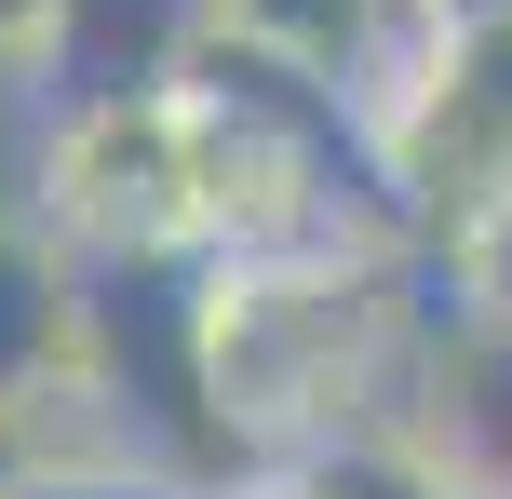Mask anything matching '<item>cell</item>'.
<instances>
[{"instance_id": "cell-7", "label": "cell", "mask_w": 512, "mask_h": 499, "mask_svg": "<svg viewBox=\"0 0 512 499\" xmlns=\"http://www.w3.org/2000/svg\"><path fill=\"white\" fill-rule=\"evenodd\" d=\"M432 41H512V0H405Z\"/></svg>"}, {"instance_id": "cell-6", "label": "cell", "mask_w": 512, "mask_h": 499, "mask_svg": "<svg viewBox=\"0 0 512 499\" xmlns=\"http://www.w3.org/2000/svg\"><path fill=\"white\" fill-rule=\"evenodd\" d=\"M418 270H432V311L445 324H512V189L472 203L445 243H418Z\"/></svg>"}, {"instance_id": "cell-9", "label": "cell", "mask_w": 512, "mask_h": 499, "mask_svg": "<svg viewBox=\"0 0 512 499\" xmlns=\"http://www.w3.org/2000/svg\"><path fill=\"white\" fill-rule=\"evenodd\" d=\"M27 486V432H0V499H14Z\"/></svg>"}, {"instance_id": "cell-5", "label": "cell", "mask_w": 512, "mask_h": 499, "mask_svg": "<svg viewBox=\"0 0 512 499\" xmlns=\"http://www.w3.org/2000/svg\"><path fill=\"white\" fill-rule=\"evenodd\" d=\"M216 14H230V41H270V54H297L324 81H364V54L391 41L405 0H216Z\"/></svg>"}, {"instance_id": "cell-4", "label": "cell", "mask_w": 512, "mask_h": 499, "mask_svg": "<svg viewBox=\"0 0 512 499\" xmlns=\"http://www.w3.org/2000/svg\"><path fill=\"white\" fill-rule=\"evenodd\" d=\"M418 446L472 499H512V324H445L432 311V378H418Z\"/></svg>"}, {"instance_id": "cell-8", "label": "cell", "mask_w": 512, "mask_h": 499, "mask_svg": "<svg viewBox=\"0 0 512 499\" xmlns=\"http://www.w3.org/2000/svg\"><path fill=\"white\" fill-rule=\"evenodd\" d=\"M41 14H54V0H0V81H27V54H41Z\"/></svg>"}, {"instance_id": "cell-3", "label": "cell", "mask_w": 512, "mask_h": 499, "mask_svg": "<svg viewBox=\"0 0 512 499\" xmlns=\"http://www.w3.org/2000/svg\"><path fill=\"white\" fill-rule=\"evenodd\" d=\"M81 392V257L41 216H0V432Z\"/></svg>"}, {"instance_id": "cell-2", "label": "cell", "mask_w": 512, "mask_h": 499, "mask_svg": "<svg viewBox=\"0 0 512 499\" xmlns=\"http://www.w3.org/2000/svg\"><path fill=\"white\" fill-rule=\"evenodd\" d=\"M216 0H54L41 54H27V95L41 122H108V108H162L189 95V68L216 54Z\"/></svg>"}, {"instance_id": "cell-1", "label": "cell", "mask_w": 512, "mask_h": 499, "mask_svg": "<svg viewBox=\"0 0 512 499\" xmlns=\"http://www.w3.org/2000/svg\"><path fill=\"white\" fill-rule=\"evenodd\" d=\"M27 216H41L81 270H122V257H216V243H203L189 108L162 95V108H108V122H54Z\"/></svg>"}]
</instances>
